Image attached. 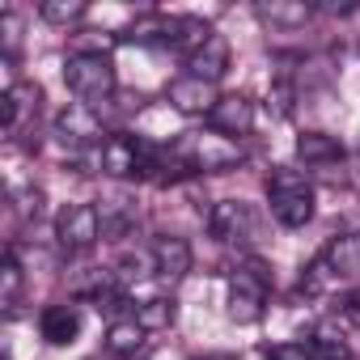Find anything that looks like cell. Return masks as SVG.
Instances as JSON below:
<instances>
[{"label":"cell","mask_w":360,"mask_h":360,"mask_svg":"<svg viewBox=\"0 0 360 360\" xmlns=\"http://www.w3.org/2000/svg\"><path fill=\"white\" fill-rule=\"evenodd\" d=\"M0 110H5V131L18 136L22 123H26V115L39 110V85H30V81L9 85V89H5V102H0Z\"/></svg>","instance_id":"cell-20"},{"label":"cell","mask_w":360,"mask_h":360,"mask_svg":"<svg viewBox=\"0 0 360 360\" xmlns=\"http://www.w3.org/2000/svg\"><path fill=\"white\" fill-rule=\"evenodd\" d=\"M64 85L85 102V106H102L115 98V64L102 51H77L64 60Z\"/></svg>","instance_id":"cell-3"},{"label":"cell","mask_w":360,"mask_h":360,"mask_svg":"<svg viewBox=\"0 0 360 360\" xmlns=\"http://www.w3.org/2000/svg\"><path fill=\"white\" fill-rule=\"evenodd\" d=\"M98 217H102V238H110V242H123L140 229V204L127 200V195L98 200Z\"/></svg>","instance_id":"cell-14"},{"label":"cell","mask_w":360,"mask_h":360,"mask_svg":"<svg viewBox=\"0 0 360 360\" xmlns=\"http://www.w3.org/2000/svg\"><path fill=\"white\" fill-rule=\"evenodd\" d=\"M208 233L221 242V246H250L255 242V212L250 204L242 200H221L208 208Z\"/></svg>","instance_id":"cell-10"},{"label":"cell","mask_w":360,"mask_h":360,"mask_svg":"<svg viewBox=\"0 0 360 360\" xmlns=\"http://www.w3.org/2000/svg\"><path fill=\"white\" fill-rule=\"evenodd\" d=\"M51 131H56V140H60L64 148H72V153H81V148H102V119H98V110L85 106V102L64 106V110L56 115Z\"/></svg>","instance_id":"cell-9"},{"label":"cell","mask_w":360,"mask_h":360,"mask_svg":"<svg viewBox=\"0 0 360 360\" xmlns=\"http://www.w3.org/2000/svg\"><path fill=\"white\" fill-rule=\"evenodd\" d=\"M297 157L309 169H330V165L343 161V144L326 131H305V136H297Z\"/></svg>","instance_id":"cell-17"},{"label":"cell","mask_w":360,"mask_h":360,"mask_svg":"<svg viewBox=\"0 0 360 360\" xmlns=\"http://www.w3.org/2000/svg\"><path fill=\"white\" fill-rule=\"evenodd\" d=\"M255 18L267 26H280V30H297L314 18V5H305V0H259Z\"/></svg>","instance_id":"cell-19"},{"label":"cell","mask_w":360,"mask_h":360,"mask_svg":"<svg viewBox=\"0 0 360 360\" xmlns=\"http://www.w3.org/2000/svg\"><path fill=\"white\" fill-rule=\"evenodd\" d=\"M360 280V233H343L335 238L305 271L301 288L309 292H322V288H335V284H352Z\"/></svg>","instance_id":"cell-4"},{"label":"cell","mask_w":360,"mask_h":360,"mask_svg":"<svg viewBox=\"0 0 360 360\" xmlns=\"http://www.w3.org/2000/svg\"><path fill=\"white\" fill-rule=\"evenodd\" d=\"M165 102L174 106V110H183V115H212V106L221 102V94H217V85L212 81H200V77H178V81H169V89H165Z\"/></svg>","instance_id":"cell-11"},{"label":"cell","mask_w":360,"mask_h":360,"mask_svg":"<svg viewBox=\"0 0 360 360\" xmlns=\"http://www.w3.org/2000/svg\"><path fill=\"white\" fill-rule=\"evenodd\" d=\"M267 360H314V343H271Z\"/></svg>","instance_id":"cell-24"},{"label":"cell","mask_w":360,"mask_h":360,"mask_svg":"<svg viewBox=\"0 0 360 360\" xmlns=\"http://www.w3.org/2000/svg\"><path fill=\"white\" fill-rule=\"evenodd\" d=\"M200 360H233V356H225V352H212V356H200Z\"/></svg>","instance_id":"cell-29"},{"label":"cell","mask_w":360,"mask_h":360,"mask_svg":"<svg viewBox=\"0 0 360 360\" xmlns=\"http://www.w3.org/2000/svg\"><path fill=\"white\" fill-rule=\"evenodd\" d=\"M56 242L64 255H85L102 242V217L98 204H68L56 217Z\"/></svg>","instance_id":"cell-8"},{"label":"cell","mask_w":360,"mask_h":360,"mask_svg":"<svg viewBox=\"0 0 360 360\" xmlns=\"http://www.w3.org/2000/svg\"><path fill=\"white\" fill-rule=\"evenodd\" d=\"M153 161H157V148H148L140 136H127V131L106 136L98 148V169L110 178H144L153 174Z\"/></svg>","instance_id":"cell-5"},{"label":"cell","mask_w":360,"mask_h":360,"mask_svg":"<svg viewBox=\"0 0 360 360\" xmlns=\"http://www.w3.org/2000/svg\"><path fill=\"white\" fill-rule=\"evenodd\" d=\"M144 335H148V330L136 322V314H123V318H115V322L106 326V352L119 356V360H131V356L144 352Z\"/></svg>","instance_id":"cell-18"},{"label":"cell","mask_w":360,"mask_h":360,"mask_svg":"<svg viewBox=\"0 0 360 360\" xmlns=\"http://www.w3.org/2000/svg\"><path fill=\"white\" fill-rule=\"evenodd\" d=\"M131 360H148V356H144V352H140V356H131Z\"/></svg>","instance_id":"cell-30"},{"label":"cell","mask_w":360,"mask_h":360,"mask_svg":"<svg viewBox=\"0 0 360 360\" xmlns=\"http://www.w3.org/2000/svg\"><path fill=\"white\" fill-rule=\"evenodd\" d=\"M360 9V0H318V5H314V13H339V18H347V13H356Z\"/></svg>","instance_id":"cell-26"},{"label":"cell","mask_w":360,"mask_h":360,"mask_svg":"<svg viewBox=\"0 0 360 360\" xmlns=\"http://www.w3.org/2000/svg\"><path fill=\"white\" fill-rule=\"evenodd\" d=\"M174 148H178V157L191 165V174H225V169H238V165L246 161V148H242L233 136L212 131V127L187 131Z\"/></svg>","instance_id":"cell-2"},{"label":"cell","mask_w":360,"mask_h":360,"mask_svg":"<svg viewBox=\"0 0 360 360\" xmlns=\"http://www.w3.org/2000/svg\"><path fill=\"white\" fill-rule=\"evenodd\" d=\"M22 284H26V271H22V263H18V250L9 246L5 259H0V309H5V314L18 309V301H22Z\"/></svg>","instance_id":"cell-21"},{"label":"cell","mask_w":360,"mask_h":360,"mask_svg":"<svg viewBox=\"0 0 360 360\" xmlns=\"http://www.w3.org/2000/svg\"><path fill=\"white\" fill-rule=\"evenodd\" d=\"M267 204H271V217L284 229L309 225L314 221V183H309V174H301L292 165L271 169V178H267Z\"/></svg>","instance_id":"cell-1"},{"label":"cell","mask_w":360,"mask_h":360,"mask_svg":"<svg viewBox=\"0 0 360 360\" xmlns=\"http://www.w3.org/2000/svg\"><path fill=\"white\" fill-rule=\"evenodd\" d=\"M208 34H212V30H208L200 18H148V22L131 26L127 39H136V43H157V47L187 51V56H191Z\"/></svg>","instance_id":"cell-7"},{"label":"cell","mask_w":360,"mask_h":360,"mask_svg":"<svg viewBox=\"0 0 360 360\" xmlns=\"http://www.w3.org/2000/svg\"><path fill=\"white\" fill-rule=\"evenodd\" d=\"M309 343H314V360H352L347 343H339V339H326V335H318V339H309Z\"/></svg>","instance_id":"cell-25"},{"label":"cell","mask_w":360,"mask_h":360,"mask_svg":"<svg viewBox=\"0 0 360 360\" xmlns=\"http://www.w3.org/2000/svg\"><path fill=\"white\" fill-rule=\"evenodd\" d=\"M339 309H343V318H347V322L360 330V284H356V288L343 297V305H339Z\"/></svg>","instance_id":"cell-27"},{"label":"cell","mask_w":360,"mask_h":360,"mask_svg":"<svg viewBox=\"0 0 360 360\" xmlns=\"http://www.w3.org/2000/svg\"><path fill=\"white\" fill-rule=\"evenodd\" d=\"M148 250H153V280L161 284H178L191 271V246L183 238H157Z\"/></svg>","instance_id":"cell-13"},{"label":"cell","mask_w":360,"mask_h":360,"mask_svg":"<svg viewBox=\"0 0 360 360\" xmlns=\"http://www.w3.org/2000/svg\"><path fill=\"white\" fill-rule=\"evenodd\" d=\"M255 119H259V110H255L250 98H242V94H221V102H217L212 115H208V127L238 140V136H250V131H255Z\"/></svg>","instance_id":"cell-12"},{"label":"cell","mask_w":360,"mask_h":360,"mask_svg":"<svg viewBox=\"0 0 360 360\" xmlns=\"http://www.w3.org/2000/svg\"><path fill=\"white\" fill-rule=\"evenodd\" d=\"M0 30H5V51L13 56V51H18V30H22V26H18V13H5V18H0Z\"/></svg>","instance_id":"cell-28"},{"label":"cell","mask_w":360,"mask_h":360,"mask_svg":"<svg viewBox=\"0 0 360 360\" xmlns=\"http://www.w3.org/2000/svg\"><path fill=\"white\" fill-rule=\"evenodd\" d=\"M263 305H267V271L259 263H246V267H233L229 280H225V309L233 322H259L263 318Z\"/></svg>","instance_id":"cell-6"},{"label":"cell","mask_w":360,"mask_h":360,"mask_svg":"<svg viewBox=\"0 0 360 360\" xmlns=\"http://www.w3.org/2000/svg\"><path fill=\"white\" fill-rule=\"evenodd\" d=\"M39 330H43V339H47L51 347H68V343H77V335H81V309H77L72 301L47 305L43 318H39Z\"/></svg>","instance_id":"cell-16"},{"label":"cell","mask_w":360,"mask_h":360,"mask_svg":"<svg viewBox=\"0 0 360 360\" xmlns=\"http://www.w3.org/2000/svg\"><path fill=\"white\" fill-rule=\"evenodd\" d=\"M85 0H43L39 5V13H43V22H51V26H72V22H81L85 18Z\"/></svg>","instance_id":"cell-23"},{"label":"cell","mask_w":360,"mask_h":360,"mask_svg":"<svg viewBox=\"0 0 360 360\" xmlns=\"http://www.w3.org/2000/svg\"><path fill=\"white\" fill-rule=\"evenodd\" d=\"M187 72L191 77H200V81H221L225 72H229V43L221 39V34H208L191 56H187Z\"/></svg>","instance_id":"cell-15"},{"label":"cell","mask_w":360,"mask_h":360,"mask_svg":"<svg viewBox=\"0 0 360 360\" xmlns=\"http://www.w3.org/2000/svg\"><path fill=\"white\" fill-rule=\"evenodd\" d=\"M131 314H136V322L144 330H165L174 322V301L169 297H148V301H136Z\"/></svg>","instance_id":"cell-22"}]
</instances>
